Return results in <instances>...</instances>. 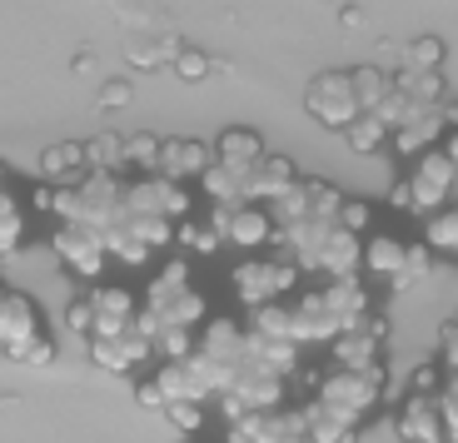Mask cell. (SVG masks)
<instances>
[{
	"label": "cell",
	"mask_w": 458,
	"mask_h": 443,
	"mask_svg": "<svg viewBox=\"0 0 458 443\" xmlns=\"http://www.w3.org/2000/svg\"><path fill=\"white\" fill-rule=\"evenodd\" d=\"M279 254L319 279H364V234L344 225H294L279 229Z\"/></svg>",
	"instance_id": "6da1fadb"
},
{
	"label": "cell",
	"mask_w": 458,
	"mask_h": 443,
	"mask_svg": "<svg viewBox=\"0 0 458 443\" xmlns=\"http://www.w3.org/2000/svg\"><path fill=\"white\" fill-rule=\"evenodd\" d=\"M384 388H389V364H378V369H329V374H319V384H314V398H319L324 409L344 413L349 423L364 429V419H374V409L384 404Z\"/></svg>",
	"instance_id": "7a4b0ae2"
},
{
	"label": "cell",
	"mask_w": 458,
	"mask_h": 443,
	"mask_svg": "<svg viewBox=\"0 0 458 443\" xmlns=\"http://www.w3.org/2000/svg\"><path fill=\"white\" fill-rule=\"evenodd\" d=\"M299 279H304V269H299L289 254H279V260H259V254H244L240 269L229 274V294H234V304L240 309H264V304H284V299L299 294Z\"/></svg>",
	"instance_id": "3957f363"
},
{
	"label": "cell",
	"mask_w": 458,
	"mask_h": 443,
	"mask_svg": "<svg viewBox=\"0 0 458 443\" xmlns=\"http://www.w3.org/2000/svg\"><path fill=\"white\" fill-rule=\"evenodd\" d=\"M125 215V184L120 175H85L81 184H60V209L55 225H90V229H110Z\"/></svg>",
	"instance_id": "277c9868"
},
{
	"label": "cell",
	"mask_w": 458,
	"mask_h": 443,
	"mask_svg": "<svg viewBox=\"0 0 458 443\" xmlns=\"http://www.w3.org/2000/svg\"><path fill=\"white\" fill-rule=\"evenodd\" d=\"M304 110H310L314 125L344 135V130L364 115L359 90H354V70H319V75L310 80V90H304Z\"/></svg>",
	"instance_id": "5b68a950"
},
{
	"label": "cell",
	"mask_w": 458,
	"mask_h": 443,
	"mask_svg": "<svg viewBox=\"0 0 458 443\" xmlns=\"http://www.w3.org/2000/svg\"><path fill=\"white\" fill-rule=\"evenodd\" d=\"M403 180H409L413 200H419V225H424L428 215H438V209L458 205V165L444 145L419 155L413 165H403Z\"/></svg>",
	"instance_id": "8992f818"
},
{
	"label": "cell",
	"mask_w": 458,
	"mask_h": 443,
	"mask_svg": "<svg viewBox=\"0 0 458 443\" xmlns=\"http://www.w3.org/2000/svg\"><path fill=\"white\" fill-rule=\"evenodd\" d=\"M50 254H55L60 269L75 274L81 285H100V274L114 264L105 234L90 229V225H55L50 229Z\"/></svg>",
	"instance_id": "52a82bcc"
},
{
	"label": "cell",
	"mask_w": 458,
	"mask_h": 443,
	"mask_svg": "<svg viewBox=\"0 0 458 443\" xmlns=\"http://www.w3.org/2000/svg\"><path fill=\"white\" fill-rule=\"evenodd\" d=\"M46 309L40 299L25 289H5L0 294V359L25 364V354L35 349V339H46Z\"/></svg>",
	"instance_id": "ba28073f"
},
{
	"label": "cell",
	"mask_w": 458,
	"mask_h": 443,
	"mask_svg": "<svg viewBox=\"0 0 458 443\" xmlns=\"http://www.w3.org/2000/svg\"><path fill=\"white\" fill-rule=\"evenodd\" d=\"M209 225L225 234L229 250H240V254H259L279 239L269 205H209Z\"/></svg>",
	"instance_id": "9c48e42d"
},
{
	"label": "cell",
	"mask_w": 458,
	"mask_h": 443,
	"mask_svg": "<svg viewBox=\"0 0 458 443\" xmlns=\"http://www.w3.org/2000/svg\"><path fill=\"white\" fill-rule=\"evenodd\" d=\"M125 209L130 215H155V219H190L195 215V190L165 175H140L125 184Z\"/></svg>",
	"instance_id": "30bf717a"
},
{
	"label": "cell",
	"mask_w": 458,
	"mask_h": 443,
	"mask_svg": "<svg viewBox=\"0 0 458 443\" xmlns=\"http://www.w3.org/2000/svg\"><path fill=\"white\" fill-rule=\"evenodd\" d=\"M85 354H90V364L100 369V374L125 379V374H135L140 364L155 359V339L135 324L130 334H100V339H90V344H85Z\"/></svg>",
	"instance_id": "8fae6325"
},
{
	"label": "cell",
	"mask_w": 458,
	"mask_h": 443,
	"mask_svg": "<svg viewBox=\"0 0 458 443\" xmlns=\"http://www.w3.org/2000/svg\"><path fill=\"white\" fill-rule=\"evenodd\" d=\"M394 433L399 443H448V423H444V404L424 394H409L394 413Z\"/></svg>",
	"instance_id": "7c38bea8"
},
{
	"label": "cell",
	"mask_w": 458,
	"mask_h": 443,
	"mask_svg": "<svg viewBox=\"0 0 458 443\" xmlns=\"http://www.w3.org/2000/svg\"><path fill=\"white\" fill-rule=\"evenodd\" d=\"M409 250H413V239L394 234V229H374L364 239V274L394 294V285L403 279V264H409Z\"/></svg>",
	"instance_id": "4fadbf2b"
},
{
	"label": "cell",
	"mask_w": 458,
	"mask_h": 443,
	"mask_svg": "<svg viewBox=\"0 0 458 443\" xmlns=\"http://www.w3.org/2000/svg\"><path fill=\"white\" fill-rule=\"evenodd\" d=\"M90 299H95V339L100 334H130L140 324V309H145V299L125 285H95Z\"/></svg>",
	"instance_id": "5bb4252c"
},
{
	"label": "cell",
	"mask_w": 458,
	"mask_h": 443,
	"mask_svg": "<svg viewBox=\"0 0 458 443\" xmlns=\"http://www.w3.org/2000/svg\"><path fill=\"white\" fill-rule=\"evenodd\" d=\"M209 165H215V145H205V140H190V135L165 140V159H160V175H165V180L199 184Z\"/></svg>",
	"instance_id": "9a60e30c"
},
{
	"label": "cell",
	"mask_w": 458,
	"mask_h": 443,
	"mask_svg": "<svg viewBox=\"0 0 458 443\" xmlns=\"http://www.w3.org/2000/svg\"><path fill=\"white\" fill-rule=\"evenodd\" d=\"M264 155H269V145H264L259 130L229 125V130L215 135V159L225 165V170H234V175H254L264 165Z\"/></svg>",
	"instance_id": "2e32d148"
},
{
	"label": "cell",
	"mask_w": 458,
	"mask_h": 443,
	"mask_svg": "<svg viewBox=\"0 0 458 443\" xmlns=\"http://www.w3.org/2000/svg\"><path fill=\"white\" fill-rule=\"evenodd\" d=\"M184 55V40L174 30H140L125 46L130 70H174V60Z\"/></svg>",
	"instance_id": "e0dca14e"
},
{
	"label": "cell",
	"mask_w": 458,
	"mask_h": 443,
	"mask_svg": "<svg viewBox=\"0 0 458 443\" xmlns=\"http://www.w3.org/2000/svg\"><path fill=\"white\" fill-rule=\"evenodd\" d=\"M299 180H304V175H299L294 159L279 155V149H269V155H264V165L250 175V200H254V205H275V200H284Z\"/></svg>",
	"instance_id": "ac0fdd59"
},
{
	"label": "cell",
	"mask_w": 458,
	"mask_h": 443,
	"mask_svg": "<svg viewBox=\"0 0 458 443\" xmlns=\"http://www.w3.org/2000/svg\"><path fill=\"white\" fill-rule=\"evenodd\" d=\"M448 140V125H444V115H438V105L428 115H419L409 130H399L394 135V155L403 159V165H413L419 155H428V149H438Z\"/></svg>",
	"instance_id": "d6986e66"
},
{
	"label": "cell",
	"mask_w": 458,
	"mask_h": 443,
	"mask_svg": "<svg viewBox=\"0 0 458 443\" xmlns=\"http://www.w3.org/2000/svg\"><path fill=\"white\" fill-rule=\"evenodd\" d=\"M40 175H46V184H81L90 175V155L81 140H60L40 155Z\"/></svg>",
	"instance_id": "ffe728a7"
},
{
	"label": "cell",
	"mask_w": 458,
	"mask_h": 443,
	"mask_svg": "<svg viewBox=\"0 0 458 443\" xmlns=\"http://www.w3.org/2000/svg\"><path fill=\"white\" fill-rule=\"evenodd\" d=\"M324 354H329V369H378L384 364V344H378L374 334H364V329L339 334Z\"/></svg>",
	"instance_id": "44dd1931"
},
{
	"label": "cell",
	"mask_w": 458,
	"mask_h": 443,
	"mask_svg": "<svg viewBox=\"0 0 458 443\" xmlns=\"http://www.w3.org/2000/svg\"><path fill=\"white\" fill-rule=\"evenodd\" d=\"M299 409H304V423H310L314 443H359V439H364V429H359V423H349L344 413L324 409L319 398H310V404H299Z\"/></svg>",
	"instance_id": "7402d4cb"
},
{
	"label": "cell",
	"mask_w": 458,
	"mask_h": 443,
	"mask_svg": "<svg viewBox=\"0 0 458 443\" xmlns=\"http://www.w3.org/2000/svg\"><path fill=\"white\" fill-rule=\"evenodd\" d=\"M259 443H314L310 423H304V409L284 404V409L259 413Z\"/></svg>",
	"instance_id": "603a6c76"
},
{
	"label": "cell",
	"mask_w": 458,
	"mask_h": 443,
	"mask_svg": "<svg viewBox=\"0 0 458 443\" xmlns=\"http://www.w3.org/2000/svg\"><path fill=\"white\" fill-rule=\"evenodd\" d=\"M25 234H30V205L15 190H5L0 194V260H11L25 244Z\"/></svg>",
	"instance_id": "cb8c5ba5"
},
{
	"label": "cell",
	"mask_w": 458,
	"mask_h": 443,
	"mask_svg": "<svg viewBox=\"0 0 458 443\" xmlns=\"http://www.w3.org/2000/svg\"><path fill=\"white\" fill-rule=\"evenodd\" d=\"M199 190H205V200H209V205H254V200H250V175L225 170L219 159H215V165L205 170Z\"/></svg>",
	"instance_id": "d4e9b609"
},
{
	"label": "cell",
	"mask_w": 458,
	"mask_h": 443,
	"mask_svg": "<svg viewBox=\"0 0 458 443\" xmlns=\"http://www.w3.org/2000/svg\"><path fill=\"white\" fill-rule=\"evenodd\" d=\"M419 229H424L419 239H424L428 250H434L444 264H454V269H458V205H448V209H438V215H428Z\"/></svg>",
	"instance_id": "484cf974"
},
{
	"label": "cell",
	"mask_w": 458,
	"mask_h": 443,
	"mask_svg": "<svg viewBox=\"0 0 458 443\" xmlns=\"http://www.w3.org/2000/svg\"><path fill=\"white\" fill-rule=\"evenodd\" d=\"M394 90L409 95L419 105H444V70H409L399 65L394 70Z\"/></svg>",
	"instance_id": "4316f807"
},
{
	"label": "cell",
	"mask_w": 458,
	"mask_h": 443,
	"mask_svg": "<svg viewBox=\"0 0 458 443\" xmlns=\"http://www.w3.org/2000/svg\"><path fill=\"white\" fill-rule=\"evenodd\" d=\"M160 159H165V140L155 135V130H135V135H125V170L160 175Z\"/></svg>",
	"instance_id": "83f0119b"
},
{
	"label": "cell",
	"mask_w": 458,
	"mask_h": 443,
	"mask_svg": "<svg viewBox=\"0 0 458 443\" xmlns=\"http://www.w3.org/2000/svg\"><path fill=\"white\" fill-rule=\"evenodd\" d=\"M354 90H359V105H364V115H369L394 95V75L384 65H354Z\"/></svg>",
	"instance_id": "f1b7e54d"
},
{
	"label": "cell",
	"mask_w": 458,
	"mask_h": 443,
	"mask_svg": "<svg viewBox=\"0 0 458 443\" xmlns=\"http://www.w3.org/2000/svg\"><path fill=\"white\" fill-rule=\"evenodd\" d=\"M85 155H90V170L95 175H125V135H95L85 140Z\"/></svg>",
	"instance_id": "f546056e"
},
{
	"label": "cell",
	"mask_w": 458,
	"mask_h": 443,
	"mask_svg": "<svg viewBox=\"0 0 458 443\" xmlns=\"http://www.w3.org/2000/svg\"><path fill=\"white\" fill-rule=\"evenodd\" d=\"M344 140H349V149H354V155H378L384 145H394L389 125H384L378 115H359L354 125L344 130Z\"/></svg>",
	"instance_id": "4dcf8cb0"
},
{
	"label": "cell",
	"mask_w": 458,
	"mask_h": 443,
	"mask_svg": "<svg viewBox=\"0 0 458 443\" xmlns=\"http://www.w3.org/2000/svg\"><path fill=\"white\" fill-rule=\"evenodd\" d=\"M174 244H180V250H190V254H205V260H209V254L225 244V234H219L209 219L199 225V219L190 215V219H180V229H174Z\"/></svg>",
	"instance_id": "1f68e13d"
},
{
	"label": "cell",
	"mask_w": 458,
	"mask_h": 443,
	"mask_svg": "<svg viewBox=\"0 0 458 443\" xmlns=\"http://www.w3.org/2000/svg\"><path fill=\"white\" fill-rule=\"evenodd\" d=\"M444 60H448L444 35H413L409 46H403L399 65H409V70H444Z\"/></svg>",
	"instance_id": "d6a6232c"
},
{
	"label": "cell",
	"mask_w": 458,
	"mask_h": 443,
	"mask_svg": "<svg viewBox=\"0 0 458 443\" xmlns=\"http://www.w3.org/2000/svg\"><path fill=\"white\" fill-rule=\"evenodd\" d=\"M428 110H434V105H419V100H409V95L394 90L389 100L378 105V110H369V115H378V120L389 125V135H399V130H409L413 120H419V115H428Z\"/></svg>",
	"instance_id": "836d02e7"
},
{
	"label": "cell",
	"mask_w": 458,
	"mask_h": 443,
	"mask_svg": "<svg viewBox=\"0 0 458 443\" xmlns=\"http://www.w3.org/2000/svg\"><path fill=\"white\" fill-rule=\"evenodd\" d=\"M105 5H110V11L125 21V30H135V35H140V30H155V25L165 21L155 0H105Z\"/></svg>",
	"instance_id": "e575fe53"
},
{
	"label": "cell",
	"mask_w": 458,
	"mask_h": 443,
	"mask_svg": "<svg viewBox=\"0 0 458 443\" xmlns=\"http://www.w3.org/2000/svg\"><path fill=\"white\" fill-rule=\"evenodd\" d=\"M438 269V254L428 250L424 239H413V250H409V264H403V279L394 285V294H403V289H413V285H424L428 274Z\"/></svg>",
	"instance_id": "d590c367"
},
{
	"label": "cell",
	"mask_w": 458,
	"mask_h": 443,
	"mask_svg": "<svg viewBox=\"0 0 458 443\" xmlns=\"http://www.w3.org/2000/svg\"><path fill=\"white\" fill-rule=\"evenodd\" d=\"M219 70V60L215 55H205V50H195V46H184V55L174 60V75L184 80V85H205L209 75Z\"/></svg>",
	"instance_id": "8d00e7d4"
},
{
	"label": "cell",
	"mask_w": 458,
	"mask_h": 443,
	"mask_svg": "<svg viewBox=\"0 0 458 443\" xmlns=\"http://www.w3.org/2000/svg\"><path fill=\"white\" fill-rule=\"evenodd\" d=\"M374 219H378V209H374V200H359V194H349V200H344V209H339V225L344 229H354V234H374Z\"/></svg>",
	"instance_id": "74e56055"
},
{
	"label": "cell",
	"mask_w": 458,
	"mask_h": 443,
	"mask_svg": "<svg viewBox=\"0 0 458 443\" xmlns=\"http://www.w3.org/2000/svg\"><path fill=\"white\" fill-rule=\"evenodd\" d=\"M65 329L75 334L81 344L95 339V299H90V294H75V299L65 304Z\"/></svg>",
	"instance_id": "f35d334b"
},
{
	"label": "cell",
	"mask_w": 458,
	"mask_h": 443,
	"mask_svg": "<svg viewBox=\"0 0 458 443\" xmlns=\"http://www.w3.org/2000/svg\"><path fill=\"white\" fill-rule=\"evenodd\" d=\"M165 419H170L184 439H195V433L205 429V419H209V404H170V409H165Z\"/></svg>",
	"instance_id": "ab89813d"
},
{
	"label": "cell",
	"mask_w": 458,
	"mask_h": 443,
	"mask_svg": "<svg viewBox=\"0 0 458 443\" xmlns=\"http://www.w3.org/2000/svg\"><path fill=\"white\" fill-rule=\"evenodd\" d=\"M444 384H448V374H444L438 359H434V364H419L409 374V394H424V398H438V394H444Z\"/></svg>",
	"instance_id": "60d3db41"
},
{
	"label": "cell",
	"mask_w": 458,
	"mask_h": 443,
	"mask_svg": "<svg viewBox=\"0 0 458 443\" xmlns=\"http://www.w3.org/2000/svg\"><path fill=\"white\" fill-rule=\"evenodd\" d=\"M438 364H444L448 379L458 374V319H454V314L438 324Z\"/></svg>",
	"instance_id": "b9f144b4"
},
{
	"label": "cell",
	"mask_w": 458,
	"mask_h": 443,
	"mask_svg": "<svg viewBox=\"0 0 458 443\" xmlns=\"http://www.w3.org/2000/svg\"><path fill=\"white\" fill-rule=\"evenodd\" d=\"M130 100H135V85H130L125 75H114L100 85V110H125Z\"/></svg>",
	"instance_id": "7bdbcfd3"
},
{
	"label": "cell",
	"mask_w": 458,
	"mask_h": 443,
	"mask_svg": "<svg viewBox=\"0 0 458 443\" xmlns=\"http://www.w3.org/2000/svg\"><path fill=\"white\" fill-rule=\"evenodd\" d=\"M135 404H140V409H155V413H165V404H170V398H165L160 379H140V384H135Z\"/></svg>",
	"instance_id": "ee69618b"
},
{
	"label": "cell",
	"mask_w": 458,
	"mask_h": 443,
	"mask_svg": "<svg viewBox=\"0 0 458 443\" xmlns=\"http://www.w3.org/2000/svg\"><path fill=\"white\" fill-rule=\"evenodd\" d=\"M50 364H55V334L35 339V349L25 354V369H50Z\"/></svg>",
	"instance_id": "f6af8a7d"
},
{
	"label": "cell",
	"mask_w": 458,
	"mask_h": 443,
	"mask_svg": "<svg viewBox=\"0 0 458 443\" xmlns=\"http://www.w3.org/2000/svg\"><path fill=\"white\" fill-rule=\"evenodd\" d=\"M364 334H374L378 344L389 339V314H384V309H374V314H369V324H364Z\"/></svg>",
	"instance_id": "bcb514c9"
},
{
	"label": "cell",
	"mask_w": 458,
	"mask_h": 443,
	"mask_svg": "<svg viewBox=\"0 0 458 443\" xmlns=\"http://www.w3.org/2000/svg\"><path fill=\"white\" fill-rule=\"evenodd\" d=\"M438 115H444L448 135H458V100H444V105H438Z\"/></svg>",
	"instance_id": "7dc6e473"
},
{
	"label": "cell",
	"mask_w": 458,
	"mask_h": 443,
	"mask_svg": "<svg viewBox=\"0 0 458 443\" xmlns=\"http://www.w3.org/2000/svg\"><path fill=\"white\" fill-rule=\"evenodd\" d=\"M70 65H75V75H90V70H95V50H81Z\"/></svg>",
	"instance_id": "c3c4849f"
},
{
	"label": "cell",
	"mask_w": 458,
	"mask_h": 443,
	"mask_svg": "<svg viewBox=\"0 0 458 443\" xmlns=\"http://www.w3.org/2000/svg\"><path fill=\"white\" fill-rule=\"evenodd\" d=\"M11 190V165H5V159H0V194Z\"/></svg>",
	"instance_id": "681fc988"
},
{
	"label": "cell",
	"mask_w": 458,
	"mask_h": 443,
	"mask_svg": "<svg viewBox=\"0 0 458 443\" xmlns=\"http://www.w3.org/2000/svg\"><path fill=\"white\" fill-rule=\"evenodd\" d=\"M444 149L454 155V165H458V135H448V140H444Z\"/></svg>",
	"instance_id": "f907efd6"
},
{
	"label": "cell",
	"mask_w": 458,
	"mask_h": 443,
	"mask_svg": "<svg viewBox=\"0 0 458 443\" xmlns=\"http://www.w3.org/2000/svg\"><path fill=\"white\" fill-rule=\"evenodd\" d=\"M184 443H199V439H184Z\"/></svg>",
	"instance_id": "816d5d0a"
},
{
	"label": "cell",
	"mask_w": 458,
	"mask_h": 443,
	"mask_svg": "<svg viewBox=\"0 0 458 443\" xmlns=\"http://www.w3.org/2000/svg\"><path fill=\"white\" fill-rule=\"evenodd\" d=\"M0 294H5V285H0Z\"/></svg>",
	"instance_id": "f5cc1de1"
},
{
	"label": "cell",
	"mask_w": 458,
	"mask_h": 443,
	"mask_svg": "<svg viewBox=\"0 0 458 443\" xmlns=\"http://www.w3.org/2000/svg\"><path fill=\"white\" fill-rule=\"evenodd\" d=\"M454 319H458V309H454Z\"/></svg>",
	"instance_id": "db71d44e"
}]
</instances>
